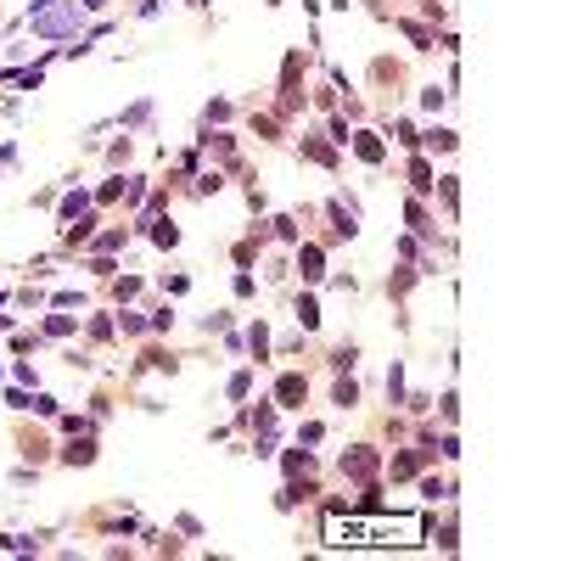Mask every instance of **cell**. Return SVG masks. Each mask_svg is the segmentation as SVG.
Returning <instances> with one entry per match:
<instances>
[{"instance_id": "6da1fadb", "label": "cell", "mask_w": 561, "mask_h": 561, "mask_svg": "<svg viewBox=\"0 0 561 561\" xmlns=\"http://www.w3.org/2000/svg\"><path fill=\"white\" fill-rule=\"evenodd\" d=\"M337 545H410L421 523H337Z\"/></svg>"}]
</instances>
